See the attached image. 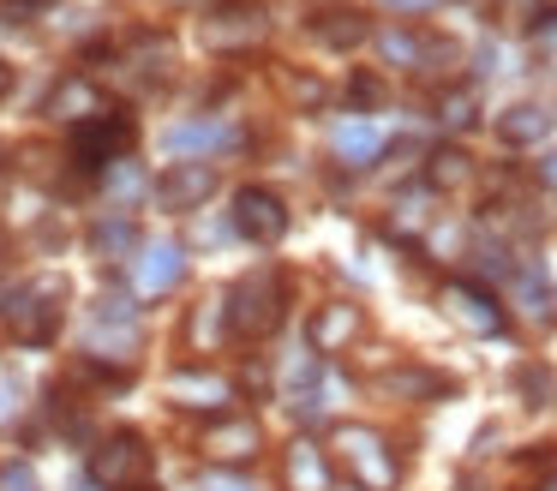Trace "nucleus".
I'll use <instances>...</instances> for the list:
<instances>
[{"mask_svg": "<svg viewBox=\"0 0 557 491\" xmlns=\"http://www.w3.org/2000/svg\"><path fill=\"white\" fill-rule=\"evenodd\" d=\"M282 294H288V287H282L276 270L240 275V282H234V294L222 299V311H228V330L246 335V342H264V335L282 323Z\"/></svg>", "mask_w": 557, "mask_h": 491, "instance_id": "f257e3e1", "label": "nucleus"}, {"mask_svg": "<svg viewBox=\"0 0 557 491\" xmlns=\"http://www.w3.org/2000/svg\"><path fill=\"white\" fill-rule=\"evenodd\" d=\"M0 323H7V330H13V342H25V347L54 342V330H61V282L18 287V294L0 306Z\"/></svg>", "mask_w": 557, "mask_h": 491, "instance_id": "f03ea898", "label": "nucleus"}, {"mask_svg": "<svg viewBox=\"0 0 557 491\" xmlns=\"http://www.w3.org/2000/svg\"><path fill=\"white\" fill-rule=\"evenodd\" d=\"M336 450H342V462H348V474H354V486H360V491H396L401 467H396V455H389V443L377 438V431L342 426L336 431Z\"/></svg>", "mask_w": 557, "mask_h": 491, "instance_id": "7ed1b4c3", "label": "nucleus"}, {"mask_svg": "<svg viewBox=\"0 0 557 491\" xmlns=\"http://www.w3.org/2000/svg\"><path fill=\"white\" fill-rule=\"evenodd\" d=\"M145 474H150V443L138 438V431H109V438L90 450V479L109 486V491L145 486Z\"/></svg>", "mask_w": 557, "mask_h": 491, "instance_id": "20e7f679", "label": "nucleus"}, {"mask_svg": "<svg viewBox=\"0 0 557 491\" xmlns=\"http://www.w3.org/2000/svg\"><path fill=\"white\" fill-rule=\"evenodd\" d=\"M126 144H133V120L114 114V108L97 114V120H85V126L73 132V156H78L85 174H109V168L126 156Z\"/></svg>", "mask_w": 557, "mask_h": 491, "instance_id": "39448f33", "label": "nucleus"}, {"mask_svg": "<svg viewBox=\"0 0 557 491\" xmlns=\"http://www.w3.org/2000/svg\"><path fill=\"white\" fill-rule=\"evenodd\" d=\"M234 228H240L246 240H258V246H270V240L288 234V204L270 186H240L234 192Z\"/></svg>", "mask_w": 557, "mask_h": 491, "instance_id": "423d86ee", "label": "nucleus"}, {"mask_svg": "<svg viewBox=\"0 0 557 491\" xmlns=\"http://www.w3.org/2000/svg\"><path fill=\"white\" fill-rule=\"evenodd\" d=\"M210 192H216V168H210V162H174L169 174L157 180V204H162V210H198Z\"/></svg>", "mask_w": 557, "mask_h": 491, "instance_id": "0eeeda50", "label": "nucleus"}, {"mask_svg": "<svg viewBox=\"0 0 557 491\" xmlns=\"http://www.w3.org/2000/svg\"><path fill=\"white\" fill-rule=\"evenodd\" d=\"M444 311L461 323V330H473V335H497V330H504V306H497L485 287H473V282H449L444 287Z\"/></svg>", "mask_w": 557, "mask_h": 491, "instance_id": "6e6552de", "label": "nucleus"}, {"mask_svg": "<svg viewBox=\"0 0 557 491\" xmlns=\"http://www.w3.org/2000/svg\"><path fill=\"white\" fill-rule=\"evenodd\" d=\"M264 12H252V7H240V12H216V19L205 24V42L216 48V54H246V48H258L264 42Z\"/></svg>", "mask_w": 557, "mask_h": 491, "instance_id": "1a4fd4ad", "label": "nucleus"}, {"mask_svg": "<svg viewBox=\"0 0 557 491\" xmlns=\"http://www.w3.org/2000/svg\"><path fill=\"white\" fill-rule=\"evenodd\" d=\"M49 114L66 120V126H85V120L109 114V102H102V90L85 78V72H66V78L49 90Z\"/></svg>", "mask_w": 557, "mask_h": 491, "instance_id": "9d476101", "label": "nucleus"}, {"mask_svg": "<svg viewBox=\"0 0 557 491\" xmlns=\"http://www.w3.org/2000/svg\"><path fill=\"white\" fill-rule=\"evenodd\" d=\"M181 275H186V251L174 246V240H157V246H145V258H138L133 287L138 294H169Z\"/></svg>", "mask_w": 557, "mask_h": 491, "instance_id": "9b49d317", "label": "nucleus"}, {"mask_svg": "<svg viewBox=\"0 0 557 491\" xmlns=\"http://www.w3.org/2000/svg\"><path fill=\"white\" fill-rule=\"evenodd\" d=\"M169 395H174V402H181V407H205V414H210V407H228L234 402V383L228 378H222V371H174V378H169Z\"/></svg>", "mask_w": 557, "mask_h": 491, "instance_id": "f8f14e48", "label": "nucleus"}, {"mask_svg": "<svg viewBox=\"0 0 557 491\" xmlns=\"http://www.w3.org/2000/svg\"><path fill=\"white\" fill-rule=\"evenodd\" d=\"M258 419H216V426H205V455H216V462H246V455H258Z\"/></svg>", "mask_w": 557, "mask_h": 491, "instance_id": "ddd939ff", "label": "nucleus"}, {"mask_svg": "<svg viewBox=\"0 0 557 491\" xmlns=\"http://www.w3.org/2000/svg\"><path fill=\"white\" fill-rule=\"evenodd\" d=\"M354 335H360V306H348V299H330L312 318V347H324V354H342Z\"/></svg>", "mask_w": 557, "mask_h": 491, "instance_id": "4468645a", "label": "nucleus"}, {"mask_svg": "<svg viewBox=\"0 0 557 491\" xmlns=\"http://www.w3.org/2000/svg\"><path fill=\"white\" fill-rule=\"evenodd\" d=\"M282 479H288V491H330V462L318 443H294L288 455H282Z\"/></svg>", "mask_w": 557, "mask_h": 491, "instance_id": "2eb2a0df", "label": "nucleus"}, {"mask_svg": "<svg viewBox=\"0 0 557 491\" xmlns=\"http://www.w3.org/2000/svg\"><path fill=\"white\" fill-rule=\"evenodd\" d=\"M330 144H336V156H342L348 168L377 162V150H384V138H377V126H372V120H342V126L330 132Z\"/></svg>", "mask_w": 557, "mask_h": 491, "instance_id": "dca6fc26", "label": "nucleus"}, {"mask_svg": "<svg viewBox=\"0 0 557 491\" xmlns=\"http://www.w3.org/2000/svg\"><path fill=\"white\" fill-rule=\"evenodd\" d=\"M240 132L234 126H216V120H186V126L169 132V156H205V150H222V144H234Z\"/></svg>", "mask_w": 557, "mask_h": 491, "instance_id": "f3484780", "label": "nucleus"}, {"mask_svg": "<svg viewBox=\"0 0 557 491\" xmlns=\"http://www.w3.org/2000/svg\"><path fill=\"white\" fill-rule=\"evenodd\" d=\"M545 126H552V114H545L540 102H516V108H504V114H497V138L504 144H540L545 138Z\"/></svg>", "mask_w": 557, "mask_h": 491, "instance_id": "a211bd4d", "label": "nucleus"}, {"mask_svg": "<svg viewBox=\"0 0 557 491\" xmlns=\"http://www.w3.org/2000/svg\"><path fill=\"white\" fill-rule=\"evenodd\" d=\"M90 251H102V258L138 251V222L133 216H102V222H90Z\"/></svg>", "mask_w": 557, "mask_h": 491, "instance_id": "6ab92c4d", "label": "nucleus"}, {"mask_svg": "<svg viewBox=\"0 0 557 491\" xmlns=\"http://www.w3.org/2000/svg\"><path fill=\"white\" fill-rule=\"evenodd\" d=\"M425 180H432V192H456V186H468V180H473L468 150H456V144L432 150V162H425Z\"/></svg>", "mask_w": 557, "mask_h": 491, "instance_id": "aec40b11", "label": "nucleus"}, {"mask_svg": "<svg viewBox=\"0 0 557 491\" xmlns=\"http://www.w3.org/2000/svg\"><path fill=\"white\" fill-rule=\"evenodd\" d=\"M473 114H480V96H473L468 84H456V90H444V96H437V120H444L449 132L473 126Z\"/></svg>", "mask_w": 557, "mask_h": 491, "instance_id": "412c9836", "label": "nucleus"}, {"mask_svg": "<svg viewBox=\"0 0 557 491\" xmlns=\"http://www.w3.org/2000/svg\"><path fill=\"white\" fill-rule=\"evenodd\" d=\"M509 275H516V294H521V306H528L540 323L552 318V287H545V275L533 270V263H521V270H509Z\"/></svg>", "mask_w": 557, "mask_h": 491, "instance_id": "4be33fe9", "label": "nucleus"}, {"mask_svg": "<svg viewBox=\"0 0 557 491\" xmlns=\"http://www.w3.org/2000/svg\"><path fill=\"white\" fill-rule=\"evenodd\" d=\"M318 42H330V48L366 42V19H360V12H330V19L318 24Z\"/></svg>", "mask_w": 557, "mask_h": 491, "instance_id": "5701e85b", "label": "nucleus"}, {"mask_svg": "<svg viewBox=\"0 0 557 491\" xmlns=\"http://www.w3.org/2000/svg\"><path fill=\"white\" fill-rule=\"evenodd\" d=\"M377 48H384V60H396V66H420V48H425V36L384 30V36H377Z\"/></svg>", "mask_w": 557, "mask_h": 491, "instance_id": "b1692460", "label": "nucleus"}, {"mask_svg": "<svg viewBox=\"0 0 557 491\" xmlns=\"http://www.w3.org/2000/svg\"><path fill=\"white\" fill-rule=\"evenodd\" d=\"M389 390L396 395H444L449 378H437V371H389Z\"/></svg>", "mask_w": 557, "mask_h": 491, "instance_id": "393cba45", "label": "nucleus"}, {"mask_svg": "<svg viewBox=\"0 0 557 491\" xmlns=\"http://www.w3.org/2000/svg\"><path fill=\"white\" fill-rule=\"evenodd\" d=\"M0 491H42V479L30 462H0Z\"/></svg>", "mask_w": 557, "mask_h": 491, "instance_id": "a878e982", "label": "nucleus"}, {"mask_svg": "<svg viewBox=\"0 0 557 491\" xmlns=\"http://www.w3.org/2000/svg\"><path fill=\"white\" fill-rule=\"evenodd\" d=\"M102 186H109L114 198H133V192L145 186V180H138V168H133V162H126V156H121V162H114L109 174H102Z\"/></svg>", "mask_w": 557, "mask_h": 491, "instance_id": "bb28decb", "label": "nucleus"}, {"mask_svg": "<svg viewBox=\"0 0 557 491\" xmlns=\"http://www.w3.org/2000/svg\"><path fill=\"white\" fill-rule=\"evenodd\" d=\"M516 390L528 395V402H545V395H552V371H545V366H521L516 371Z\"/></svg>", "mask_w": 557, "mask_h": 491, "instance_id": "cd10ccee", "label": "nucleus"}, {"mask_svg": "<svg viewBox=\"0 0 557 491\" xmlns=\"http://www.w3.org/2000/svg\"><path fill=\"white\" fill-rule=\"evenodd\" d=\"M288 96H294L300 108H318V102H324V84H318V78H300V72H288Z\"/></svg>", "mask_w": 557, "mask_h": 491, "instance_id": "c85d7f7f", "label": "nucleus"}, {"mask_svg": "<svg viewBox=\"0 0 557 491\" xmlns=\"http://www.w3.org/2000/svg\"><path fill=\"white\" fill-rule=\"evenodd\" d=\"M354 102H360V108H377V102H384V84H377L372 72H354Z\"/></svg>", "mask_w": 557, "mask_h": 491, "instance_id": "c756f323", "label": "nucleus"}, {"mask_svg": "<svg viewBox=\"0 0 557 491\" xmlns=\"http://www.w3.org/2000/svg\"><path fill=\"white\" fill-rule=\"evenodd\" d=\"M198 491H252V479H234V474H205Z\"/></svg>", "mask_w": 557, "mask_h": 491, "instance_id": "7c9ffc66", "label": "nucleus"}, {"mask_svg": "<svg viewBox=\"0 0 557 491\" xmlns=\"http://www.w3.org/2000/svg\"><path fill=\"white\" fill-rule=\"evenodd\" d=\"M533 174H540V186H545V192H557V150H545L540 162H533Z\"/></svg>", "mask_w": 557, "mask_h": 491, "instance_id": "2f4dec72", "label": "nucleus"}, {"mask_svg": "<svg viewBox=\"0 0 557 491\" xmlns=\"http://www.w3.org/2000/svg\"><path fill=\"white\" fill-rule=\"evenodd\" d=\"M396 12H420V7H432V0H389Z\"/></svg>", "mask_w": 557, "mask_h": 491, "instance_id": "473e14b6", "label": "nucleus"}, {"mask_svg": "<svg viewBox=\"0 0 557 491\" xmlns=\"http://www.w3.org/2000/svg\"><path fill=\"white\" fill-rule=\"evenodd\" d=\"M13 90V66H7V60H0V96Z\"/></svg>", "mask_w": 557, "mask_h": 491, "instance_id": "72a5a7b5", "label": "nucleus"}, {"mask_svg": "<svg viewBox=\"0 0 557 491\" xmlns=\"http://www.w3.org/2000/svg\"><path fill=\"white\" fill-rule=\"evenodd\" d=\"M0 168H7V150H0Z\"/></svg>", "mask_w": 557, "mask_h": 491, "instance_id": "f704fd0d", "label": "nucleus"}, {"mask_svg": "<svg viewBox=\"0 0 557 491\" xmlns=\"http://www.w3.org/2000/svg\"><path fill=\"white\" fill-rule=\"evenodd\" d=\"M133 491H150V486H133Z\"/></svg>", "mask_w": 557, "mask_h": 491, "instance_id": "c9c22d12", "label": "nucleus"}, {"mask_svg": "<svg viewBox=\"0 0 557 491\" xmlns=\"http://www.w3.org/2000/svg\"><path fill=\"white\" fill-rule=\"evenodd\" d=\"M0 246H7V240H0Z\"/></svg>", "mask_w": 557, "mask_h": 491, "instance_id": "e433bc0d", "label": "nucleus"}]
</instances>
